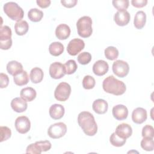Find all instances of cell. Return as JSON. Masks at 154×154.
<instances>
[{
  "mask_svg": "<svg viewBox=\"0 0 154 154\" xmlns=\"http://www.w3.org/2000/svg\"><path fill=\"white\" fill-rule=\"evenodd\" d=\"M78 123L88 136H93L97 132V125L93 115L88 111H82L78 116Z\"/></svg>",
  "mask_w": 154,
  "mask_h": 154,
  "instance_id": "1",
  "label": "cell"
},
{
  "mask_svg": "<svg viewBox=\"0 0 154 154\" xmlns=\"http://www.w3.org/2000/svg\"><path fill=\"white\" fill-rule=\"evenodd\" d=\"M102 87L105 92L115 96L122 95L126 90L125 84L112 75L108 76L103 80Z\"/></svg>",
  "mask_w": 154,
  "mask_h": 154,
  "instance_id": "2",
  "label": "cell"
},
{
  "mask_svg": "<svg viewBox=\"0 0 154 154\" xmlns=\"http://www.w3.org/2000/svg\"><path fill=\"white\" fill-rule=\"evenodd\" d=\"M4 11L7 16L17 22L21 20L24 16L23 9L14 2H8L4 5Z\"/></svg>",
  "mask_w": 154,
  "mask_h": 154,
  "instance_id": "3",
  "label": "cell"
},
{
  "mask_svg": "<svg viewBox=\"0 0 154 154\" xmlns=\"http://www.w3.org/2000/svg\"><path fill=\"white\" fill-rule=\"evenodd\" d=\"M78 35L83 38L89 37L92 32V20L90 17L84 16L80 17L76 22Z\"/></svg>",
  "mask_w": 154,
  "mask_h": 154,
  "instance_id": "4",
  "label": "cell"
},
{
  "mask_svg": "<svg viewBox=\"0 0 154 154\" xmlns=\"http://www.w3.org/2000/svg\"><path fill=\"white\" fill-rule=\"evenodd\" d=\"M52 144L48 140L36 141L29 144L26 149V153L40 154L42 152H46L51 149Z\"/></svg>",
  "mask_w": 154,
  "mask_h": 154,
  "instance_id": "5",
  "label": "cell"
},
{
  "mask_svg": "<svg viewBox=\"0 0 154 154\" xmlns=\"http://www.w3.org/2000/svg\"><path fill=\"white\" fill-rule=\"evenodd\" d=\"M71 90V87L68 83L65 82H60L55 90L54 97L58 101L64 102L69 99Z\"/></svg>",
  "mask_w": 154,
  "mask_h": 154,
  "instance_id": "6",
  "label": "cell"
},
{
  "mask_svg": "<svg viewBox=\"0 0 154 154\" xmlns=\"http://www.w3.org/2000/svg\"><path fill=\"white\" fill-rule=\"evenodd\" d=\"M67 132V126L63 122H58L51 125L48 129V135L53 139H58L63 137Z\"/></svg>",
  "mask_w": 154,
  "mask_h": 154,
  "instance_id": "7",
  "label": "cell"
},
{
  "mask_svg": "<svg viewBox=\"0 0 154 154\" xmlns=\"http://www.w3.org/2000/svg\"><path fill=\"white\" fill-rule=\"evenodd\" d=\"M113 73L119 78H124L128 75L129 71V66L127 62L118 60L114 61L112 66Z\"/></svg>",
  "mask_w": 154,
  "mask_h": 154,
  "instance_id": "8",
  "label": "cell"
},
{
  "mask_svg": "<svg viewBox=\"0 0 154 154\" xmlns=\"http://www.w3.org/2000/svg\"><path fill=\"white\" fill-rule=\"evenodd\" d=\"M85 47L84 42L80 38H73L71 40L67 46V51L72 56H75L79 54Z\"/></svg>",
  "mask_w": 154,
  "mask_h": 154,
  "instance_id": "9",
  "label": "cell"
},
{
  "mask_svg": "<svg viewBox=\"0 0 154 154\" xmlns=\"http://www.w3.org/2000/svg\"><path fill=\"white\" fill-rule=\"evenodd\" d=\"M14 126L19 133L24 134L30 130L31 122L27 117L24 116H19L16 119Z\"/></svg>",
  "mask_w": 154,
  "mask_h": 154,
  "instance_id": "10",
  "label": "cell"
},
{
  "mask_svg": "<svg viewBox=\"0 0 154 154\" xmlns=\"http://www.w3.org/2000/svg\"><path fill=\"white\" fill-rule=\"evenodd\" d=\"M49 72L51 77L53 79H58L63 78L65 75L64 64L60 62H54L50 65Z\"/></svg>",
  "mask_w": 154,
  "mask_h": 154,
  "instance_id": "11",
  "label": "cell"
},
{
  "mask_svg": "<svg viewBox=\"0 0 154 154\" xmlns=\"http://www.w3.org/2000/svg\"><path fill=\"white\" fill-rule=\"evenodd\" d=\"M131 16L129 13L126 11H118L114 16V20L119 26H125L128 25L130 21Z\"/></svg>",
  "mask_w": 154,
  "mask_h": 154,
  "instance_id": "12",
  "label": "cell"
},
{
  "mask_svg": "<svg viewBox=\"0 0 154 154\" xmlns=\"http://www.w3.org/2000/svg\"><path fill=\"white\" fill-rule=\"evenodd\" d=\"M115 133L121 138L126 140L132 135V129L129 125L123 123L117 126Z\"/></svg>",
  "mask_w": 154,
  "mask_h": 154,
  "instance_id": "13",
  "label": "cell"
},
{
  "mask_svg": "<svg viewBox=\"0 0 154 154\" xmlns=\"http://www.w3.org/2000/svg\"><path fill=\"white\" fill-rule=\"evenodd\" d=\"M147 118V111L141 107H138L134 109L132 113V120L136 124H141Z\"/></svg>",
  "mask_w": 154,
  "mask_h": 154,
  "instance_id": "14",
  "label": "cell"
},
{
  "mask_svg": "<svg viewBox=\"0 0 154 154\" xmlns=\"http://www.w3.org/2000/svg\"><path fill=\"white\" fill-rule=\"evenodd\" d=\"M113 117L117 120H123L127 118L128 116V109L123 105L119 104L114 106L112 109Z\"/></svg>",
  "mask_w": 154,
  "mask_h": 154,
  "instance_id": "15",
  "label": "cell"
},
{
  "mask_svg": "<svg viewBox=\"0 0 154 154\" xmlns=\"http://www.w3.org/2000/svg\"><path fill=\"white\" fill-rule=\"evenodd\" d=\"M109 69L107 62L104 60H99L94 63L93 66V72L97 76H103L106 74Z\"/></svg>",
  "mask_w": 154,
  "mask_h": 154,
  "instance_id": "16",
  "label": "cell"
},
{
  "mask_svg": "<svg viewBox=\"0 0 154 154\" xmlns=\"http://www.w3.org/2000/svg\"><path fill=\"white\" fill-rule=\"evenodd\" d=\"M49 112L52 119L54 120H59L64 116L65 109L62 105L55 103L51 106Z\"/></svg>",
  "mask_w": 154,
  "mask_h": 154,
  "instance_id": "17",
  "label": "cell"
},
{
  "mask_svg": "<svg viewBox=\"0 0 154 154\" xmlns=\"http://www.w3.org/2000/svg\"><path fill=\"white\" fill-rule=\"evenodd\" d=\"M11 107L16 112H22L26 111L28 107L26 101L21 97H15L11 102Z\"/></svg>",
  "mask_w": 154,
  "mask_h": 154,
  "instance_id": "18",
  "label": "cell"
},
{
  "mask_svg": "<svg viewBox=\"0 0 154 154\" xmlns=\"http://www.w3.org/2000/svg\"><path fill=\"white\" fill-rule=\"evenodd\" d=\"M70 28L65 23L60 24L55 29V35L59 40H66L70 36Z\"/></svg>",
  "mask_w": 154,
  "mask_h": 154,
  "instance_id": "19",
  "label": "cell"
},
{
  "mask_svg": "<svg viewBox=\"0 0 154 154\" xmlns=\"http://www.w3.org/2000/svg\"><path fill=\"white\" fill-rule=\"evenodd\" d=\"M92 108L96 113L98 114H103L106 112L108 108V105L106 100L102 99H98L93 102Z\"/></svg>",
  "mask_w": 154,
  "mask_h": 154,
  "instance_id": "20",
  "label": "cell"
},
{
  "mask_svg": "<svg viewBox=\"0 0 154 154\" xmlns=\"http://www.w3.org/2000/svg\"><path fill=\"white\" fill-rule=\"evenodd\" d=\"M37 93L32 87H25L22 88L20 92V96L26 102H31L36 97Z\"/></svg>",
  "mask_w": 154,
  "mask_h": 154,
  "instance_id": "21",
  "label": "cell"
},
{
  "mask_svg": "<svg viewBox=\"0 0 154 154\" xmlns=\"http://www.w3.org/2000/svg\"><path fill=\"white\" fill-rule=\"evenodd\" d=\"M146 22V14L143 11H138L136 13L134 20V26L138 29H142Z\"/></svg>",
  "mask_w": 154,
  "mask_h": 154,
  "instance_id": "22",
  "label": "cell"
},
{
  "mask_svg": "<svg viewBox=\"0 0 154 154\" xmlns=\"http://www.w3.org/2000/svg\"><path fill=\"white\" fill-rule=\"evenodd\" d=\"M7 70L8 73L14 76L18 73L23 70V66L21 63L17 61H9L7 64Z\"/></svg>",
  "mask_w": 154,
  "mask_h": 154,
  "instance_id": "23",
  "label": "cell"
},
{
  "mask_svg": "<svg viewBox=\"0 0 154 154\" xmlns=\"http://www.w3.org/2000/svg\"><path fill=\"white\" fill-rule=\"evenodd\" d=\"M44 76V73L43 70L37 67H34L31 69L29 74V78L31 82L34 84H37L40 82Z\"/></svg>",
  "mask_w": 154,
  "mask_h": 154,
  "instance_id": "24",
  "label": "cell"
},
{
  "mask_svg": "<svg viewBox=\"0 0 154 154\" xmlns=\"http://www.w3.org/2000/svg\"><path fill=\"white\" fill-rule=\"evenodd\" d=\"M13 81L17 85L23 86L27 84L29 82V76L27 72L23 70L13 76Z\"/></svg>",
  "mask_w": 154,
  "mask_h": 154,
  "instance_id": "25",
  "label": "cell"
},
{
  "mask_svg": "<svg viewBox=\"0 0 154 154\" xmlns=\"http://www.w3.org/2000/svg\"><path fill=\"white\" fill-rule=\"evenodd\" d=\"M64 46L63 45L58 42H55L50 44L49 46V52L51 55L57 57L60 55L64 52Z\"/></svg>",
  "mask_w": 154,
  "mask_h": 154,
  "instance_id": "26",
  "label": "cell"
},
{
  "mask_svg": "<svg viewBox=\"0 0 154 154\" xmlns=\"http://www.w3.org/2000/svg\"><path fill=\"white\" fill-rule=\"evenodd\" d=\"M29 25L26 20H21L17 22L14 25V30L17 35H23L28 31Z\"/></svg>",
  "mask_w": 154,
  "mask_h": 154,
  "instance_id": "27",
  "label": "cell"
},
{
  "mask_svg": "<svg viewBox=\"0 0 154 154\" xmlns=\"http://www.w3.org/2000/svg\"><path fill=\"white\" fill-rule=\"evenodd\" d=\"M29 19L34 22H38L42 20L43 17V13L38 8H34L29 10L28 13Z\"/></svg>",
  "mask_w": 154,
  "mask_h": 154,
  "instance_id": "28",
  "label": "cell"
},
{
  "mask_svg": "<svg viewBox=\"0 0 154 154\" xmlns=\"http://www.w3.org/2000/svg\"><path fill=\"white\" fill-rule=\"evenodd\" d=\"M105 56L109 60H115L118 58L119 52L118 49L114 46H108L105 51Z\"/></svg>",
  "mask_w": 154,
  "mask_h": 154,
  "instance_id": "29",
  "label": "cell"
},
{
  "mask_svg": "<svg viewBox=\"0 0 154 154\" xmlns=\"http://www.w3.org/2000/svg\"><path fill=\"white\" fill-rule=\"evenodd\" d=\"M141 147L146 151H153L154 149V141L153 138L143 137L140 143Z\"/></svg>",
  "mask_w": 154,
  "mask_h": 154,
  "instance_id": "30",
  "label": "cell"
},
{
  "mask_svg": "<svg viewBox=\"0 0 154 154\" xmlns=\"http://www.w3.org/2000/svg\"><path fill=\"white\" fill-rule=\"evenodd\" d=\"M64 67L65 73L67 75H71L74 73L78 68L77 64L74 60H68L64 64Z\"/></svg>",
  "mask_w": 154,
  "mask_h": 154,
  "instance_id": "31",
  "label": "cell"
},
{
  "mask_svg": "<svg viewBox=\"0 0 154 154\" xmlns=\"http://www.w3.org/2000/svg\"><path fill=\"white\" fill-rule=\"evenodd\" d=\"M11 28L7 26H1L0 28V41H5L11 39Z\"/></svg>",
  "mask_w": 154,
  "mask_h": 154,
  "instance_id": "32",
  "label": "cell"
},
{
  "mask_svg": "<svg viewBox=\"0 0 154 154\" xmlns=\"http://www.w3.org/2000/svg\"><path fill=\"white\" fill-rule=\"evenodd\" d=\"M96 84L94 78L90 75H86L82 79V87L86 90H90L94 88Z\"/></svg>",
  "mask_w": 154,
  "mask_h": 154,
  "instance_id": "33",
  "label": "cell"
},
{
  "mask_svg": "<svg viewBox=\"0 0 154 154\" xmlns=\"http://www.w3.org/2000/svg\"><path fill=\"white\" fill-rule=\"evenodd\" d=\"M109 141L111 144L115 147H122L125 144L126 140L121 138L117 136L115 132H114L109 137Z\"/></svg>",
  "mask_w": 154,
  "mask_h": 154,
  "instance_id": "34",
  "label": "cell"
},
{
  "mask_svg": "<svg viewBox=\"0 0 154 154\" xmlns=\"http://www.w3.org/2000/svg\"><path fill=\"white\" fill-rule=\"evenodd\" d=\"M112 3L118 11H124L128 8L129 1L128 0H114Z\"/></svg>",
  "mask_w": 154,
  "mask_h": 154,
  "instance_id": "35",
  "label": "cell"
},
{
  "mask_svg": "<svg viewBox=\"0 0 154 154\" xmlns=\"http://www.w3.org/2000/svg\"><path fill=\"white\" fill-rule=\"evenodd\" d=\"M77 60L79 64L82 65H86L91 61V55L88 52H83L79 54Z\"/></svg>",
  "mask_w": 154,
  "mask_h": 154,
  "instance_id": "36",
  "label": "cell"
},
{
  "mask_svg": "<svg viewBox=\"0 0 154 154\" xmlns=\"http://www.w3.org/2000/svg\"><path fill=\"white\" fill-rule=\"evenodd\" d=\"M0 131H1V140H0L1 142L6 141L11 137V129L7 126H1Z\"/></svg>",
  "mask_w": 154,
  "mask_h": 154,
  "instance_id": "37",
  "label": "cell"
},
{
  "mask_svg": "<svg viewBox=\"0 0 154 154\" xmlns=\"http://www.w3.org/2000/svg\"><path fill=\"white\" fill-rule=\"evenodd\" d=\"M142 137L153 138L154 129L153 126L149 125H146V126H144L142 129Z\"/></svg>",
  "mask_w": 154,
  "mask_h": 154,
  "instance_id": "38",
  "label": "cell"
},
{
  "mask_svg": "<svg viewBox=\"0 0 154 154\" xmlns=\"http://www.w3.org/2000/svg\"><path fill=\"white\" fill-rule=\"evenodd\" d=\"M0 87L1 88H6L9 83V78L8 76L4 73H1L0 74Z\"/></svg>",
  "mask_w": 154,
  "mask_h": 154,
  "instance_id": "39",
  "label": "cell"
},
{
  "mask_svg": "<svg viewBox=\"0 0 154 154\" xmlns=\"http://www.w3.org/2000/svg\"><path fill=\"white\" fill-rule=\"evenodd\" d=\"M78 2L77 0H61V4L67 8H72L75 7Z\"/></svg>",
  "mask_w": 154,
  "mask_h": 154,
  "instance_id": "40",
  "label": "cell"
},
{
  "mask_svg": "<svg viewBox=\"0 0 154 154\" xmlns=\"http://www.w3.org/2000/svg\"><path fill=\"white\" fill-rule=\"evenodd\" d=\"M147 3V0H132V5L136 8H142L146 5Z\"/></svg>",
  "mask_w": 154,
  "mask_h": 154,
  "instance_id": "41",
  "label": "cell"
},
{
  "mask_svg": "<svg viewBox=\"0 0 154 154\" xmlns=\"http://www.w3.org/2000/svg\"><path fill=\"white\" fill-rule=\"evenodd\" d=\"M12 46V39L0 41V48L2 50H8Z\"/></svg>",
  "mask_w": 154,
  "mask_h": 154,
  "instance_id": "42",
  "label": "cell"
},
{
  "mask_svg": "<svg viewBox=\"0 0 154 154\" xmlns=\"http://www.w3.org/2000/svg\"><path fill=\"white\" fill-rule=\"evenodd\" d=\"M51 2V1L50 0H37L36 1V3L37 4V5L42 8H45L48 7L50 5Z\"/></svg>",
  "mask_w": 154,
  "mask_h": 154,
  "instance_id": "43",
  "label": "cell"
}]
</instances>
